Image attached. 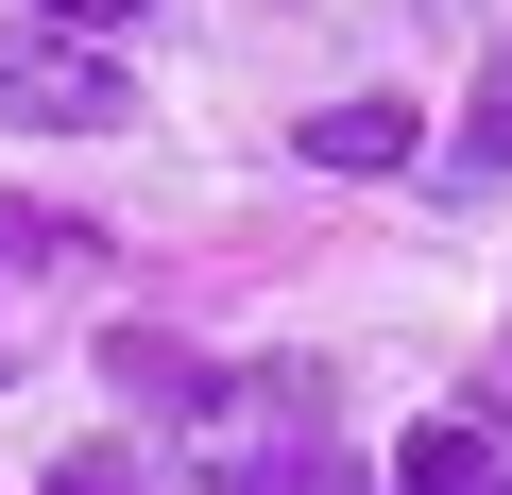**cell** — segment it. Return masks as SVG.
Returning a JSON list of instances; mask_svg holds the SVG:
<instances>
[{
    "label": "cell",
    "mask_w": 512,
    "mask_h": 495,
    "mask_svg": "<svg viewBox=\"0 0 512 495\" xmlns=\"http://www.w3.org/2000/svg\"><path fill=\"white\" fill-rule=\"evenodd\" d=\"M188 478H205V495H325V376H308V359L205 376V410H188Z\"/></svg>",
    "instance_id": "obj_1"
},
{
    "label": "cell",
    "mask_w": 512,
    "mask_h": 495,
    "mask_svg": "<svg viewBox=\"0 0 512 495\" xmlns=\"http://www.w3.org/2000/svg\"><path fill=\"white\" fill-rule=\"evenodd\" d=\"M393 495H495V427H444V410H427V427L393 444Z\"/></svg>",
    "instance_id": "obj_4"
},
{
    "label": "cell",
    "mask_w": 512,
    "mask_h": 495,
    "mask_svg": "<svg viewBox=\"0 0 512 495\" xmlns=\"http://www.w3.org/2000/svg\"><path fill=\"white\" fill-rule=\"evenodd\" d=\"M0 120H35V137H120L137 86H120L86 35H52V18H0Z\"/></svg>",
    "instance_id": "obj_2"
},
{
    "label": "cell",
    "mask_w": 512,
    "mask_h": 495,
    "mask_svg": "<svg viewBox=\"0 0 512 495\" xmlns=\"http://www.w3.org/2000/svg\"><path fill=\"white\" fill-rule=\"evenodd\" d=\"M35 18H52V35H103V18H137V0H35Z\"/></svg>",
    "instance_id": "obj_6"
},
{
    "label": "cell",
    "mask_w": 512,
    "mask_h": 495,
    "mask_svg": "<svg viewBox=\"0 0 512 495\" xmlns=\"http://www.w3.org/2000/svg\"><path fill=\"white\" fill-rule=\"evenodd\" d=\"M478 154H512V52H495V103H478Z\"/></svg>",
    "instance_id": "obj_7"
},
{
    "label": "cell",
    "mask_w": 512,
    "mask_h": 495,
    "mask_svg": "<svg viewBox=\"0 0 512 495\" xmlns=\"http://www.w3.org/2000/svg\"><path fill=\"white\" fill-rule=\"evenodd\" d=\"M478 427H512V342H495V376H478Z\"/></svg>",
    "instance_id": "obj_8"
},
{
    "label": "cell",
    "mask_w": 512,
    "mask_h": 495,
    "mask_svg": "<svg viewBox=\"0 0 512 495\" xmlns=\"http://www.w3.org/2000/svg\"><path fill=\"white\" fill-rule=\"evenodd\" d=\"M52 495H137V461H120V444H69V461H52Z\"/></svg>",
    "instance_id": "obj_5"
},
{
    "label": "cell",
    "mask_w": 512,
    "mask_h": 495,
    "mask_svg": "<svg viewBox=\"0 0 512 495\" xmlns=\"http://www.w3.org/2000/svg\"><path fill=\"white\" fill-rule=\"evenodd\" d=\"M410 137H427L410 103H308V154L325 171H410Z\"/></svg>",
    "instance_id": "obj_3"
}]
</instances>
